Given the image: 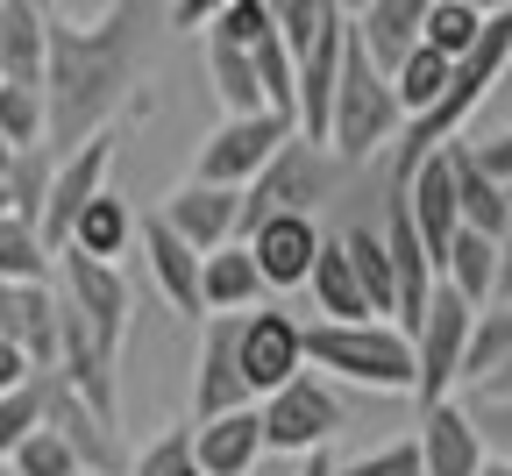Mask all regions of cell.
<instances>
[{
  "label": "cell",
  "mask_w": 512,
  "mask_h": 476,
  "mask_svg": "<svg viewBox=\"0 0 512 476\" xmlns=\"http://www.w3.org/2000/svg\"><path fill=\"white\" fill-rule=\"evenodd\" d=\"M171 29V0H107L93 22L50 8V64H43V107H50V150L72 157L86 135L114 128V114L136 100L157 36Z\"/></svg>",
  "instance_id": "obj_1"
},
{
  "label": "cell",
  "mask_w": 512,
  "mask_h": 476,
  "mask_svg": "<svg viewBox=\"0 0 512 476\" xmlns=\"http://www.w3.org/2000/svg\"><path fill=\"white\" fill-rule=\"evenodd\" d=\"M306 370H320L328 384L384 391V398H399V391L420 384L413 342L392 320H313L306 327Z\"/></svg>",
  "instance_id": "obj_2"
},
{
  "label": "cell",
  "mask_w": 512,
  "mask_h": 476,
  "mask_svg": "<svg viewBox=\"0 0 512 476\" xmlns=\"http://www.w3.org/2000/svg\"><path fill=\"white\" fill-rule=\"evenodd\" d=\"M399 128H406V107H399L392 79L370 64V50L356 43V22H349L342 86H335V107H328V150H335V164H370L384 143H399Z\"/></svg>",
  "instance_id": "obj_3"
},
{
  "label": "cell",
  "mask_w": 512,
  "mask_h": 476,
  "mask_svg": "<svg viewBox=\"0 0 512 476\" xmlns=\"http://www.w3.org/2000/svg\"><path fill=\"white\" fill-rule=\"evenodd\" d=\"M256 420H264V448L271 455H299L306 462L320 448H335V434L349 427V405H342V391L320 370H299L271 398H256Z\"/></svg>",
  "instance_id": "obj_4"
},
{
  "label": "cell",
  "mask_w": 512,
  "mask_h": 476,
  "mask_svg": "<svg viewBox=\"0 0 512 476\" xmlns=\"http://www.w3.org/2000/svg\"><path fill=\"white\" fill-rule=\"evenodd\" d=\"M470 327H477V306L441 278V285H434V299H427V313L406 327V342H413V370H420V384H413V398H420V405H441V398H456V391H463Z\"/></svg>",
  "instance_id": "obj_5"
},
{
  "label": "cell",
  "mask_w": 512,
  "mask_h": 476,
  "mask_svg": "<svg viewBox=\"0 0 512 476\" xmlns=\"http://www.w3.org/2000/svg\"><path fill=\"white\" fill-rule=\"evenodd\" d=\"M335 150L328 143H313V135H292V143L256 171V185H242V235L249 228H264L271 214H313L320 199H328L335 185Z\"/></svg>",
  "instance_id": "obj_6"
},
{
  "label": "cell",
  "mask_w": 512,
  "mask_h": 476,
  "mask_svg": "<svg viewBox=\"0 0 512 476\" xmlns=\"http://www.w3.org/2000/svg\"><path fill=\"white\" fill-rule=\"evenodd\" d=\"M57 278H64V313H72L86 327V342L121 370V342H128V306H136V292H128L121 263H100V256H79V249H57Z\"/></svg>",
  "instance_id": "obj_7"
},
{
  "label": "cell",
  "mask_w": 512,
  "mask_h": 476,
  "mask_svg": "<svg viewBox=\"0 0 512 476\" xmlns=\"http://www.w3.org/2000/svg\"><path fill=\"white\" fill-rule=\"evenodd\" d=\"M299 135V121L285 114H221V128L200 143V164H192V178L200 185H256V171H264L285 143Z\"/></svg>",
  "instance_id": "obj_8"
},
{
  "label": "cell",
  "mask_w": 512,
  "mask_h": 476,
  "mask_svg": "<svg viewBox=\"0 0 512 476\" xmlns=\"http://www.w3.org/2000/svg\"><path fill=\"white\" fill-rule=\"evenodd\" d=\"M114 157H121V128H100V135H86L72 157H57V171H50V199H43V221H36V228H43V242H50V256L72 242V221H79L93 199L107 192Z\"/></svg>",
  "instance_id": "obj_9"
},
{
  "label": "cell",
  "mask_w": 512,
  "mask_h": 476,
  "mask_svg": "<svg viewBox=\"0 0 512 476\" xmlns=\"http://www.w3.org/2000/svg\"><path fill=\"white\" fill-rule=\"evenodd\" d=\"M235 349H242V377H249V398H271L278 384H292L306 370V327L278 306H256L242 313V334H235Z\"/></svg>",
  "instance_id": "obj_10"
},
{
  "label": "cell",
  "mask_w": 512,
  "mask_h": 476,
  "mask_svg": "<svg viewBox=\"0 0 512 476\" xmlns=\"http://www.w3.org/2000/svg\"><path fill=\"white\" fill-rule=\"evenodd\" d=\"M242 313H207V334H200V363H192V420H221V413H242L249 398V377H242Z\"/></svg>",
  "instance_id": "obj_11"
},
{
  "label": "cell",
  "mask_w": 512,
  "mask_h": 476,
  "mask_svg": "<svg viewBox=\"0 0 512 476\" xmlns=\"http://www.w3.org/2000/svg\"><path fill=\"white\" fill-rule=\"evenodd\" d=\"M136 242H143V263H150V285H157V299L178 313V320H207V292H200V270H207V256L192 249L164 214H150L143 228H136Z\"/></svg>",
  "instance_id": "obj_12"
},
{
  "label": "cell",
  "mask_w": 512,
  "mask_h": 476,
  "mask_svg": "<svg viewBox=\"0 0 512 476\" xmlns=\"http://www.w3.org/2000/svg\"><path fill=\"white\" fill-rule=\"evenodd\" d=\"M420 469L427 476H477L491 462V441L484 427L470 420V398H441V405H420Z\"/></svg>",
  "instance_id": "obj_13"
},
{
  "label": "cell",
  "mask_w": 512,
  "mask_h": 476,
  "mask_svg": "<svg viewBox=\"0 0 512 476\" xmlns=\"http://www.w3.org/2000/svg\"><path fill=\"white\" fill-rule=\"evenodd\" d=\"M36 377H43V427H57L64 441H72V455H79L86 469H121V434H114V420L93 413V405L64 384L57 370H36Z\"/></svg>",
  "instance_id": "obj_14"
},
{
  "label": "cell",
  "mask_w": 512,
  "mask_h": 476,
  "mask_svg": "<svg viewBox=\"0 0 512 476\" xmlns=\"http://www.w3.org/2000/svg\"><path fill=\"white\" fill-rule=\"evenodd\" d=\"M164 221L200 249V256H214V249H228V242H242V192L235 185H200V178H185L171 199H164Z\"/></svg>",
  "instance_id": "obj_15"
},
{
  "label": "cell",
  "mask_w": 512,
  "mask_h": 476,
  "mask_svg": "<svg viewBox=\"0 0 512 476\" xmlns=\"http://www.w3.org/2000/svg\"><path fill=\"white\" fill-rule=\"evenodd\" d=\"M242 242H249L256 270H264V285H271V292H292V285L313 278V256H320V242H328V235H320L313 214H271L264 228H249Z\"/></svg>",
  "instance_id": "obj_16"
},
{
  "label": "cell",
  "mask_w": 512,
  "mask_h": 476,
  "mask_svg": "<svg viewBox=\"0 0 512 476\" xmlns=\"http://www.w3.org/2000/svg\"><path fill=\"white\" fill-rule=\"evenodd\" d=\"M392 192H406V207H413V228H420V242H427V256H434V270H441L448 242H456V228H463V207H456V171H448V150L420 157V164H413V178H406V185H392Z\"/></svg>",
  "instance_id": "obj_17"
},
{
  "label": "cell",
  "mask_w": 512,
  "mask_h": 476,
  "mask_svg": "<svg viewBox=\"0 0 512 476\" xmlns=\"http://www.w3.org/2000/svg\"><path fill=\"white\" fill-rule=\"evenodd\" d=\"M50 64V0H0V86L43 93Z\"/></svg>",
  "instance_id": "obj_18"
},
{
  "label": "cell",
  "mask_w": 512,
  "mask_h": 476,
  "mask_svg": "<svg viewBox=\"0 0 512 476\" xmlns=\"http://www.w3.org/2000/svg\"><path fill=\"white\" fill-rule=\"evenodd\" d=\"M192 455H200V476H249L264 462V420H256V405L242 413H221V420H192Z\"/></svg>",
  "instance_id": "obj_19"
},
{
  "label": "cell",
  "mask_w": 512,
  "mask_h": 476,
  "mask_svg": "<svg viewBox=\"0 0 512 476\" xmlns=\"http://www.w3.org/2000/svg\"><path fill=\"white\" fill-rule=\"evenodd\" d=\"M0 342H15L36 370H57V292L50 285H0Z\"/></svg>",
  "instance_id": "obj_20"
},
{
  "label": "cell",
  "mask_w": 512,
  "mask_h": 476,
  "mask_svg": "<svg viewBox=\"0 0 512 476\" xmlns=\"http://www.w3.org/2000/svg\"><path fill=\"white\" fill-rule=\"evenodd\" d=\"M448 171H456V207H463V228H477V235H505V221H512V185L477 157V143H448Z\"/></svg>",
  "instance_id": "obj_21"
},
{
  "label": "cell",
  "mask_w": 512,
  "mask_h": 476,
  "mask_svg": "<svg viewBox=\"0 0 512 476\" xmlns=\"http://www.w3.org/2000/svg\"><path fill=\"white\" fill-rule=\"evenodd\" d=\"M420 29H427V0H370V8L356 15V43L370 50V64L384 79L420 50Z\"/></svg>",
  "instance_id": "obj_22"
},
{
  "label": "cell",
  "mask_w": 512,
  "mask_h": 476,
  "mask_svg": "<svg viewBox=\"0 0 512 476\" xmlns=\"http://www.w3.org/2000/svg\"><path fill=\"white\" fill-rule=\"evenodd\" d=\"M200 292H207V313H256V299H264L271 285H264V270H256L249 242H228V249L207 256Z\"/></svg>",
  "instance_id": "obj_23"
},
{
  "label": "cell",
  "mask_w": 512,
  "mask_h": 476,
  "mask_svg": "<svg viewBox=\"0 0 512 476\" xmlns=\"http://www.w3.org/2000/svg\"><path fill=\"white\" fill-rule=\"evenodd\" d=\"M306 292H313L320 320H377V313H370V299H363V285H356V263H349L342 235H328V242H320V256H313V278H306Z\"/></svg>",
  "instance_id": "obj_24"
},
{
  "label": "cell",
  "mask_w": 512,
  "mask_h": 476,
  "mask_svg": "<svg viewBox=\"0 0 512 476\" xmlns=\"http://www.w3.org/2000/svg\"><path fill=\"white\" fill-rule=\"evenodd\" d=\"M136 214H128V199L107 185L100 199H93V207L72 221V242H64V249H79V256H100V263H114V256H128V242H136Z\"/></svg>",
  "instance_id": "obj_25"
},
{
  "label": "cell",
  "mask_w": 512,
  "mask_h": 476,
  "mask_svg": "<svg viewBox=\"0 0 512 476\" xmlns=\"http://www.w3.org/2000/svg\"><path fill=\"white\" fill-rule=\"evenodd\" d=\"M342 249H349V263H356V285H363L370 313L399 327V270H392V249H384V235H377V228H349Z\"/></svg>",
  "instance_id": "obj_26"
},
{
  "label": "cell",
  "mask_w": 512,
  "mask_h": 476,
  "mask_svg": "<svg viewBox=\"0 0 512 476\" xmlns=\"http://www.w3.org/2000/svg\"><path fill=\"white\" fill-rule=\"evenodd\" d=\"M441 278L456 285L470 306H491V292H498V235L456 228V242H448V256H441Z\"/></svg>",
  "instance_id": "obj_27"
},
{
  "label": "cell",
  "mask_w": 512,
  "mask_h": 476,
  "mask_svg": "<svg viewBox=\"0 0 512 476\" xmlns=\"http://www.w3.org/2000/svg\"><path fill=\"white\" fill-rule=\"evenodd\" d=\"M207 86H214L221 114H271L264 107V79H256V57L235 50V43H214L207 36Z\"/></svg>",
  "instance_id": "obj_28"
},
{
  "label": "cell",
  "mask_w": 512,
  "mask_h": 476,
  "mask_svg": "<svg viewBox=\"0 0 512 476\" xmlns=\"http://www.w3.org/2000/svg\"><path fill=\"white\" fill-rule=\"evenodd\" d=\"M50 242L36 221L22 214H0V285H50Z\"/></svg>",
  "instance_id": "obj_29"
},
{
  "label": "cell",
  "mask_w": 512,
  "mask_h": 476,
  "mask_svg": "<svg viewBox=\"0 0 512 476\" xmlns=\"http://www.w3.org/2000/svg\"><path fill=\"white\" fill-rule=\"evenodd\" d=\"M448 72H456V57H441V50H413L406 64H399V72H392V93H399V107H406V121L413 114H427L441 93H448Z\"/></svg>",
  "instance_id": "obj_30"
},
{
  "label": "cell",
  "mask_w": 512,
  "mask_h": 476,
  "mask_svg": "<svg viewBox=\"0 0 512 476\" xmlns=\"http://www.w3.org/2000/svg\"><path fill=\"white\" fill-rule=\"evenodd\" d=\"M477 36H484V15L470 8V0H427V29H420V43H427V50L463 57Z\"/></svg>",
  "instance_id": "obj_31"
},
{
  "label": "cell",
  "mask_w": 512,
  "mask_h": 476,
  "mask_svg": "<svg viewBox=\"0 0 512 476\" xmlns=\"http://www.w3.org/2000/svg\"><path fill=\"white\" fill-rule=\"evenodd\" d=\"M512 356V299H491L477 306V327H470V363H463V384H477L491 363Z\"/></svg>",
  "instance_id": "obj_32"
},
{
  "label": "cell",
  "mask_w": 512,
  "mask_h": 476,
  "mask_svg": "<svg viewBox=\"0 0 512 476\" xmlns=\"http://www.w3.org/2000/svg\"><path fill=\"white\" fill-rule=\"evenodd\" d=\"M50 171H57V150H50V143H36V150H22V157H15V178H8V214H22V221H43Z\"/></svg>",
  "instance_id": "obj_33"
},
{
  "label": "cell",
  "mask_w": 512,
  "mask_h": 476,
  "mask_svg": "<svg viewBox=\"0 0 512 476\" xmlns=\"http://www.w3.org/2000/svg\"><path fill=\"white\" fill-rule=\"evenodd\" d=\"M0 135H8L15 150L50 143V107H43V93H29V86H0Z\"/></svg>",
  "instance_id": "obj_34"
},
{
  "label": "cell",
  "mask_w": 512,
  "mask_h": 476,
  "mask_svg": "<svg viewBox=\"0 0 512 476\" xmlns=\"http://www.w3.org/2000/svg\"><path fill=\"white\" fill-rule=\"evenodd\" d=\"M8 469H15V476H79L86 462L72 455V441H64L57 427H36V434L8 455Z\"/></svg>",
  "instance_id": "obj_35"
},
{
  "label": "cell",
  "mask_w": 512,
  "mask_h": 476,
  "mask_svg": "<svg viewBox=\"0 0 512 476\" xmlns=\"http://www.w3.org/2000/svg\"><path fill=\"white\" fill-rule=\"evenodd\" d=\"M271 29H278L271 0H235V8H221V15L207 22V36H214V43H235V50H256Z\"/></svg>",
  "instance_id": "obj_36"
},
{
  "label": "cell",
  "mask_w": 512,
  "mask_h": 476,
  "mask_svg": "<svg viewBox=\"0 0 512 476\" xmlns=\"http://www.w3.org/2000/svg\"><path fill=\"white\" fill-rule=\"evenodd\" d=\"M36 427H43V377H29L22 391L0 398V462H8V455H15Z\"/></svg>",
  "instance_id": "obj_37"
},
{
  "label": "cell",
  "mask_w": 512,
  "mask_h": 476,
  "mask_svg": "<svg viewBox=\"0 0 512 476\" xmlns=\"http://www.w3.org/2000/svg\"><path fill=\"white\" fill-rule=\"evenodd\" d=\"M128 476H200V455H192V427L157 434V441L136 455V469H128Z\"/></svg>",
  "instance_id": "obj_38"
},
{
  "label": "cell",
  "mask_w": 512,
  "mask_h": 476,
  "mask_svg": "<svg viewBox=\"0 0 512 476\" xmlns=\"http://www.w3.org/2000/svg\"><path fill=\"white\" fill-rule=\"evenodd\" d=\"M335 476H427V469H420V441L406 434V441H384V448H370V455L335 462Z\"/></svg>",
  "instance_id": "obj_39"
},
{
  "label": "cell",
  "mask_w": 512,
  "mask_h": 476,
  "mask_svg": "<svg viewBox=\"0 0 512 476\" xmlns=\"http://www.w3.org/2000/svg\"><path fill=\"white\" fill-rule=\"evenodd\" d=\"M470 420L484 427L491 455H505V462H512V405H477V398H470Z\"/></svg>",
  "instance_id": "obj_40"
},
{
  "label": "cell",
  "mask_w": 512,
  "mask_h": 476,
  "mask_svg": "<svg viewBox=\"0 0 512 476\" xmlns=\"http://www.w3.org/2000/svg\"><path fill=\"white\" fill-rule=\"evenodd\" d=\"M463 391H470L477 405H512V356H505V363H491V370H484L477 384H463Z\"/></svg>",
  "instance_id": "obj_41"
},
{
  "label": "cell",
  "mask_w": 512,
  "mask_h": 476,
  "mask_svg": "<svg viewBox=\"0 0 512 476\" xmlns=\"http://www.w3.org/2000/svg\"><path fill=\"white\" fill-rule=\"evenodd\" d=\"M221 8H235V0H171V29H207Z\"/></svg>",
  "instance_id": "obj_42"
},
{
  "label": "cell",
  "mask_w": 512,
  "mask_h": 476,
  "mask_svg": "<svg viewBox=\"0 0 512 476\" xmlns=\"http://www.w3.org/2000/svg\"><path fill=\"white\" fill-rule=\"evenodd\" d=\"M29 377H36V363H29L15 342H0V398H8V391H22Z\"/></svg>",
  "instance_id": "obj_43"
},
{
  "label": "cell",
  "mask_w": 512,
  "mask_h": 476,
  "mask_svg": "<svg viewBox=\"0 0 512 476\" xmlns=\"http://www.w3.org/2000/svg\"><path fill=\"white\" fill-rule=\"evenodd\" d=\"M477 157H484V164H491V171H498V178L512 185V128H498L491 143H477Z\"/></svg>",
  "instance_id": "obj_44"
},
{
  "label": "cell",
  "mask_w": 512,
  "mask_h": 476,
  "mask_svg": "<svg viewBox=\"0 0 512 476\" xmlns=\"http://www.w3.org/2000/svg\"><path fill=\"white\" fill-rule=\"evenodd\" d=\"M491 299H512V221H505V235H498V292Z\"/></svg>",
  "instance_id": "obj_45"
},
{
  "label": "cell",
  "mask_w": 512,
  "mask_h": 476,
  "mask_svg": "<svg viewBox=\"0 0 512 476\" xmlns=\"http://www.w3.org/2000/svg\"><path fill=\"white\" fill-rule=\"evenodd\" d=\"M15 157H22V150L8 143V135H0V214H8V178H15Z\"/></svg>",
  "instance_id": "obj_46"
},
{
  "label": "cell",
  "mask_w": 512,
  "mask_h": 476,
  "mask_svg": "<svg viewBox=\"0 0 512 476\" xmlns=\"http://www.w3.org/2000/svg\"><path fill=\"white\" fill-rule=\"evenodd\" d=\"M299 476H335V455H328V448L306 455V462H299Z\"/></svg>",
  "instance_id": "obj_47"
},
{
  "label": "cell",
  "mask_w": 512,
  "mask_h": 476,
  "mask_svg": "<svg viewBox=\"0 0 512 476\" xmlns=\"http://www.w3.org/2000/svg\"><path fill=\"white\" fill-rule=\"evenodd\" d=\"M477 476H512V462H505V455H491V462H484Z\"/></svg>",
  "instance_id": "obj_48"
},
{
  "label": "cell",
  "mask_w": 512,
  "mask_h": 476,
  "mask_svg": "<svg viewBox=\"0 0 512 476\" xmlns=\"http://www.w3.org/2000/svg\"><path fill=\"white\" fill-rule=\"evenodd\" d=\"M363 8H370V0H335V15H349V22H356Z\"/></svg>",
  "instance_id": "obj_49"
},
{
  "label": "cell",
  "mask_w": 512,
  "mask_h": 476,
  "mask_svg": "<svg viewBox=\"0 0 512 476\" xmlns=\"http://www.w3.org/2000/svg\"><path fill=\"white\" fill-rule=\"evenodd\" d=\"M470 8H477V15H498V8H512V0H470Z\"/></svg>",
  "instance_id": "obj_50"
},
{
  "label": "cell",
  "mask_w": 512,
  "mask_h": 476,
  "mask_svg": "<svg viewBox=\"0 0 512 476\" xmlns=\"http://www.w3.org/2000/svg\"><path fill=\"white\" fill-rule=\"evenodd\" d=\"M79 476H121V469H79Z\"/></svg>",
  "instance_id": "obj_51"
}]
</instances>
